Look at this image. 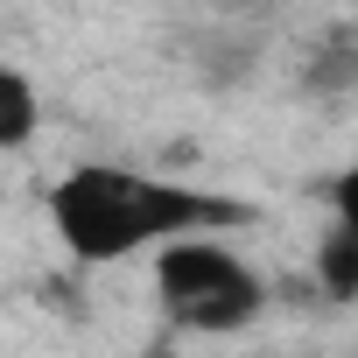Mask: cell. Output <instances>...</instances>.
Instances as JSON below:
<instances>
[{
	"label": "cell",
	"mask_w": 358,
	"mask_h": 358,
	"mask_svg": "<svg viewBox=\"0 0 358 358\" xmlns=\"http://www.w3.org/2000/svg\"><path fill=\"white\" fill-rule=\"evenodd\" d=\"M43 127V99H36V78L29 71H0V148H29Z\"/></svg>",
	"instance_id": "277c9868"
},
{
	"label": "cell",
	"mask_w": 358,
	"mask_h": 358,
	"mask_svg": "<svg viewBox=\"0 0 358 358\" xmlns=\"http://www.w3.org/2000/svg\"><path fill=\"white\" fill-rule=\"evenodd\" d=\"M330 211H337V225H344V232H358V162L330 183Z\"/></svg>",
	"instance_id": "8992f818"
},
{
	"label": "cell",
	"mask_w": 358,
	"mask_h": 358,
	"mask_svg": "<svg viewBox=\"0 0 358 358\" xmlns=\"http://www.w3.org/2000/svg\"><path fill=\"white\" fill-rule=\"evenodd\" d=\"M316 288L330 295V302H358V232H344L337 218H330V232L316 239Z\"/></svg>",
	"instance_id": "3957f363"
},
{
	"label": "cell",
	"mask_w": 358,
	"mask_h": 358,
	"mask_svg": "<svg viewBox=\"0 0 358 358\" xmlns=\"http://www.w3.org/2000/svg\"><path fill=\"white\" fill-rule=\"evenodd\" d=\"M358 85V29H330L316 43V64H309V92H351Z\"/></svg>",
	"instance_id": "5b68a950"
},
{
	"label": "cell",
	"mask_w": 358,
	"mask_h": 358,
	"mask_svg": "<svg viewBox=\"0 0 358 358\" xmlns=\"http://www.w3.org/2000/svg\"><path fill=\"white\" fill-rule=\"evenodd\" d=\"M155 302H162V316L176 330H190V337H239V330L260 323L267 281L218 232H190V239H169L155 253Z\"/></svg>",
	"instance_id": "7a4b0ae2"
},
{
	"label": "cell",
	"mask_w": 358,
	"mask_h": 358,
	"mask_svg": "<svg viewBox=\"0 0 358 358\" xmlns=\"http://www.w3.org/2000/svg\"><path fill=\"white\" fill-rule=\"evenodd\" d=\"M253 211L239 197H211L190 183H162V176L120 169V162H78L50 183V225L64 239L71 260L85 267H113L134 253H162L169 239L190 232H218V225H246Z\"/></svg>",
	"instance_id": "6da1fadb"
}]
</instances>
